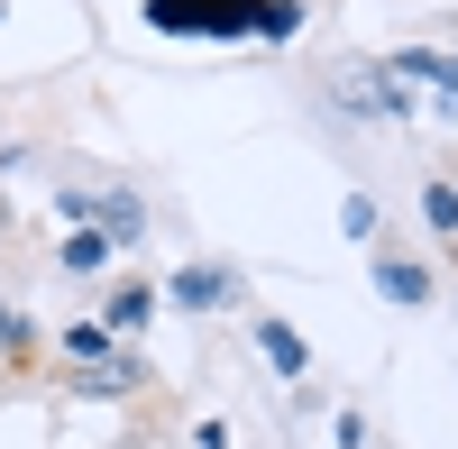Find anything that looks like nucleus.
Wrapping results in <instances>:
<instances>
[{"label":"nucleus","mask_w":458,"mask_h":449,"mask_svg":"<svg viewBox=\"0 0 458 449\" xmlns=\"http://www.w3.org/2000/svg\"><path fill=\"white\" fill-rule=\"evenodd\" d=\"M266 0H147V28L165 37H257Z\"/></svg>","instance_id":"nucleus-1"},{"label":"nucleus","mask_w":458,"mask_h":449,"mask_svg":"<svg viewBox=\"0 0 458 449\" xmlns=\"http://www.w3.org/2000/svg\"><path fill=\"white\" fill-rule=\"evenodd\" d=\"M73 230H110V248H138L147 239V202L138 193H92V183H64V202H55Z\"/></svg>","instance_id":"nucleus-2"},{"label":"nucleus","mask_w":458,"mask_h":449,"mask_svg":"<svg viewBox=\"0 0 458 449\" xmlns=\"http://www.w3.org/2000/svg\"><path fill=\"white\" fill-rule=\"evenodd\" d=\"M165 303H174V312H220V303H239V267H211V257H193V267L165 275Z\"/></svg>","instance_id":"nucleus-3"},{"label":"nucleus","mask_w":458,"mask_h":449,"mask_svg":"<svg viewBox=\"0 0 458 449\" xmlns=\"http://www.w3.org/2000/svg\"><path fill=\"white\" fill-rule=\"evenodd\" d=\"M386 73H394V83L440 92V101H458V55H440V47H394V55H386Z\"/></svg>","instance_id":"nucleus-4"},{"label":"nucleus","mask_w":458,"mask_h":449,"mask_svg":"<svg viewBox=\"0 0 458 449\" xmlns=\"http://www.w3.org/2000/svg\"><path fill=\"white\" fill-rule=\"evenodd\" d=\"M147 385V367L129 358V349H110V358H92V367H73V394H92V403H120V394H138Z\"/></svg>","instance_id":"nucleus-5"},{"label":"nucleus","mask_w":458,"mask_h":449,"mask_svg":"<svg viewBox=\"0 0 458 449\" xmlns=\"http://www.w3.org/2000/svg\"><path fill=\"white\" fill-rule=\"evenodd\" d=\"M339 101H349V110H386V120H403V110H412V92L394 83L386 64H376V73L358 64V73H349V92H339Z\"/></svg>","instance_id":"nucleus-6"},{"label":"nucleus","mask_w":458,"mask_h":449,"mask_svg":"<svg viewBox=\"0 0 458 449\" xmlns=\"http://www.w3.org/2000/svg\"><path fill=\"white\" fill-rule=\"evenodd\" d=\"M257 349H266V367H276V377H312V349H302V330L293 321H257Z\"/></svg>","instance_id":"nucleus-7"},{"label":"nucleus","mask_w":458,"mask_h":449,"mask_svg":"<svg viewBox=\"0 0 458 449\" xmlns=\"http://www.w3.org/2000/svg\"><path fill=\"white\" fill-rule=\"evenodd\" d=\"M376 293L386 303H431V267L422 257H376Z\"/></svg>","instance_id":"nucleus-8"},{"label":"nucleus","mask_w":458,"mask_h":449,"mask_svg":"<svg viewBox=\"0 0 458 449\" xmlns=\"http://www.w3.org/2000/svg\"><path fill=\"white\" fill-rule=\"evenodd\" d=\"M101 321H110V340H129V330H147V321H157V284H120V293L101 303Z\"/></svg>","instance_id":"nucleus-9"},{"label":"nucleus","mask_w":458,"mask_h":449,"mask_svg":"<svg viewBox=\"0 0 458 449\" xmlns=\"http://www.w3.org/2000/svg\"><path fill=\"white\" fill-rule=\"evenodd\" d=\"M55 257H64L73 275H101V267H110V230H73V239H64Z\"/></svg>","instance_id":"nucleus-10"},{"label":"nucleus","mask_w":458,"mask_h":449,"mask_svg":"<svg viewBox=\"0 0 458 449\" xmlns=\"http://www.w3.org/2000/svg\"><path fill=\"white\" fill-rule=\"evenodd\" d=\"M64 358H73V367L110 358V321H64Z\"/></svg>","instance_id":"nucleus-11"},{"label":"nucleus","mask_w":458,"mask_h":449,"mask_svg":"<svg viewBox=\"0 0 458 449\" xmlns=\"http://www.w3.org/2000/svg\"><path fill=\"white\" fill-rule=\"evenodd\" d=\"M422 220L440 239H458V183H422Z\"/></svg>","instance_id":"nucleus-12"},{"label":"nucleus","mask_w":458,"mask_h":449,"mask_svg":"<svg viewBox=\"0 0 458 449\" xmlns=\"http://www.w3.org/2000/svg\"><path fill=\"white\" fill-rule=\"evenodd\" d=\"M339 230H349L358 248H376V230H386V220H376V202H367V193H349V202H339Z\"/></svg>","instance_id":"nucleus-13"},{"label":"nucleus","mask_w":458,"mask_h":449,"mask_svg":"<svg viewBox=\"0 0 458 449\" xmlns=\"http://www.w3.org/2000/svg\"><path fill=\"white\" fill-rule=\"evenodd\" d=\"M302 28V0H266V10H257V37H293Z\"/></svg>","instance_id":"nucleus-14"},{"label":"nucleus","mask_w":458,"mask_h":449,"mask_svg":"<svg viewBox=\"0 0 458 449\" xmlns=\"http://www.w3.org/2000/svg\"><path fill=\"white\" fill-rule=\"evenodd\" d=\"M193 449H229V422H193Z\"/></svg>","instance_id":"nucleus-15"},{"label":"nucleus","mask_w":458,"mask_h":449,"mask_svg":"<svg viewBox=\"0 0 458 449\" xmlns=\"http://www.w3.org/2000/svg\"><path fill=\"white\" fill-rule=\"evenodd\" d=\"M19 340H28V321H19L10 303H0V349H19Z\"/></svg>","instance_id":"nucleus-16"},{"label":"nucleus","mask_w":458,"mask_h":449,"mask_svg":"<svg viewBox=\"0 0 458 449\" xmlns=\"http://www.w3.org/2000/svg\"><path fill=\"white\" fill-rule=\"evenodd\" d=\"M449 55H458V47H449Z\"/></svg>","instance_id":"nucleus-17"}]
</instances>
